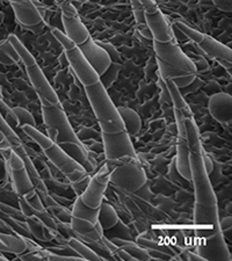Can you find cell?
<instances>
[{
    "label": "cell",
    "instance_id": "27",
    "mask_svg": "<svg viewBox=\"0 0 232 261\" xmlns=\"http://www.w3.org/2000/svg\"><path fill=\"white\" fill-rule=\"evenodd\" d=\"M67 246L72 248V250L75 252V254L79 255L83 260H92V261H102L104 258L100 256L96 252L91 248L88 245H86L85 243L80 241L77 237H72L69 238L67 241Z\"/></svg>",
    "mask_w": 232,
    "mask_h": 261
},
{
    "label": "cell",
    "instance_id": "29",
    "mask_svg": "<svg viewBox=\"0 0 232 261\" xmlns=\"http://www.w3.org/2000/svg\"><path fill=\"white\" fill-rule=\"evenodd\" d=\"M121 70H122V63L112 62L111 65H109V67L106 70V72L101 75V77H99V82L101 83V85L104 86L105 90L107 91L108 88L116 82Z\"/></svg>",
    "mask_w": 232,
    "mask_h": 261
},
{
    "label": "cell",
    "instance_id": "40",
    "mask_svg": "<svg viewBox=\"0 0 232 261\" xmlns=\"http://www.w3.org/2000/svg\"><path fill=\"white\" fill-rule=\"evenodd\" d=\"M171 27H172L173 37H174V40H175V41H176V40H178V41H186V40H187V37H186V36L184 35V34L179 31V28L176 27L174 23H173Z\"/></svg>",
    "mask_w": 232,
    "mask_h": 261
},
{
    "label": "cell",
    "instance_id": "10",
    "mask_svg": "<svg viewBox=\"0 0 232 261\" xmlns=\"http://www.w3.org/2000/svg\"><path fill=\"white\" fill-rule=\"evenodd\" d=\"M16 22L26 31L40 34L45 27L44 6L37 2H10Z\"/></svg>",
    "mask_w": 232,
    "mask_h": 261
},
{
    "label": "cell",
    "instance_id": "12",
    "mask_svg": "<svg viewBox=\"0 0 232 261\" xmlns=\"http://www.w3.org/2000/svg\"><path fill=\"white\" fill-rule=\"evenodd\" d=\"M142 5L144 7L146 24L152 35V41L158 43H167L175 41L173 37L172 27L166 16L162 13L157 4L152 0H143Z\"/></svg>",
    "mask_w": 232,
    "mask_h": 261
},
{
    "label": "cell",
    "instance_id": "11",
    "mask_svg": "<svg viewBox=\"0 0 232 261\" xmlns=\"http://www.w3.org/2000/svg\"><path fill=\"white\" fill-rule=\"evenodd\" d=\"M152 44L156 58L186 73L197 75L196 66L193 63V60L181 50L176 41L167 42V43H158L152 41Z\"/></svg>",
    "mask_w": 232,
    "mask_h": 261
},
{
    "label": "cell",
    "instance_id": "21",
    "mask_svg": "<svg viewBox=\"0 0 232 261\" xmlns=\"http://www.w3.org/2000/svg\"><path fill=\"white\" fill-rule=\"evenodd\" d=\"M28 250L27 243L21 236L0 232V253H12L20 255Z\"/></svg>",
    "mask_w": 232,
    "mask_h": 261
},
{
    "label": "cell",
    "instance_id": "22",
    "mask_svg": "<svg viewBox=\"0 0 232 261\" xmlns=\"http://www.w3.org/2000/svg\"><path fill=\"white\" fill-rule=\"evenodd\" d=\"M26 222H27L29 232H31L33 237L37 239V241L50 242L56 238L57 231L48 228V226H46L39 217H36L35 215L27 216Z\"/></svg>",
    "mask_w": 232,
    "mask_h": 261
},
{
    "label": "cell",
    "instance_id": "2",
    "mask_svg": "<svg viewBox=\"0 0 232 261\" xmlns=\"http://www.w3.org/2000/svg\"><path fill=\"white\" fill-rule=\"evenodd\" d=\"M41 111L46 129V136L79 165L85 168L88 174L95 170V162L91 158L87 147L71 127L63 108L41 106Z\"/></svg>",
    "mask_w": 232,
    "mask_h": 261
},
{
    "label": "cell",
    "instance_id": "32",
    "mask_svg": "<svg viewBox=\"0 0 232 261\" xmlns=\"http://www.w3.org/2000/svg\"><path fill=\"white\" fill-rule=\"evenodd\" d=\"M96 43H98L101 48H102L107 53V55L111 58V61L114 63H122V56L121 54L117 51V49L114 47L113 44L111 43H105V42H100V41H96Z\"/></svg>",
    "mask_w": 232,
    "mask_h": 261
},
{
    "label": "cell",
    "instance_id": "15",
    "mask_svg": "<svg viewBox=\"0 0 232 261\" xmlns=\"http://www.w3.org/2000/svg\"><path fill=\"white\" fill-rule=\"evenodd\" d=\"M109 176H111V168L108 164H105L91 176L85 191L82 195H79L84 204L91 209H98L100 207L104 202L105 192L109 185Z\"/></svg>",
    "mask_w": 232,
    "mask_h": 261
},
{
    "label": "cell",
    "instance_id": "1",
    "mask_svg": "<svg viewBox=\"0 0 232 261\" xmlns=\"http://www.w3.org/2000/svg\"><path fill=\"white\" fill-rule=\"evenodd\" d=\"M189 146V167H191V182L194 189V224L197 228L200 237L205 238L221 230L218 220L217 199L207 173L202 153L203 146L200 141V134L193 117L184 119Z\"/></svg>",
    "mask_w": 232,
    "mask_h": 261
},
{
    "label": "cell",
    "instance_id": "34",
    "mask_svg": "<svg viewBox=\"0 0 232 261\" xmlns=\"http://www.w3.org/2000/svg\"><path fill=\"white\" fill-rule=\"evenodd\" d=\"M114 258L119 260H124V261H136L132 254H129L128 252L121 247L117 248L115 253H114Z\"/></svg>",
    "mask_w": 232,
    "mask_h": 261
},
{
    "label": "cell",
    "instance_id": "18",
    "mask_svg": "<svg viewBox=\"0 0 232 261\" xmlns=\"http://www.w3.org/2000/svg\"><path fill=\"white\" fill-rule=\"evenodd\" d=\"M78 48L84 55V57L86 58L88 64L93 67V70L95 71L99 77H101V75L106 72V70L108 69L109 65H111L112 61L107 53L96 43L95 40H93L92 37H90L85 43L79 45Z\"/></svg>",
    "mask_w": 232,
    "mask_h": 261
},
{
    "label": "cell",
    "instance_id": "17",
    "mask_svg": "<svg viewBox=\"0 0 232 261\" xmlns=\"http://www.w3.org/2000/svg\"><path fill=\"white\" fill-rule=\"evenodd\" d=\"M196 253L204 261H229L231 255L221 230L204 238V244L197 247Z\"/></svg>",
    "mask_w": 232,
    "mask_h": 261
},
{
    "label": "cell",
    "instance_id": "41",
    "mask_svg": "<svg viewBox=\"0 0 232 261\" xmlns=\"http://www.w3.org/2000/svg\"><path fill=\"white\" fill-rule=\"evenodd\" d=\"M219 228H221V231L223 233H224L225 231L230 230V228H231V217L223 218V221L219 222Z\"/></svg>",
    "mask_w": 232,
    "mask_h": 261
},
{
    "label": "cell",
    "instance_id": "25",
    "mask_svg": "<svg viewBox=\"0 0 232 261\" xmlns=\"http://www.w3.org/2000/svg\"><path fill=\"white\" fill-rule=\"evenodd\" d=\"M111 241L115 244L117 247H121L128 252L129 254H132L135 260H153L152 256L150 255L149 252H147L144 247H142L138 243H135L133 241H129V239H123V238H112Z\"/></svg>",
    "mask_w": 232,
    "mask_h": 261
},
{
    "label": "cell",
    "instance_id": "37",
    "mask_svg": "<svg viewBox=\"0 0 232 261\" xmlns=\"http://www.w3.org/2000/svg\"><path fill=\"white\" fill-rule=\"evenodd\" d=\"M193 63L196 66L197 72H200V71H207L209 69V64L204 60V57L202 56H197V61H193Z\"/></svg>",
    "mask_w": 232,
    "mask_h": 261
},
{
    "label": "cell",
    "instance_id": "23",
    "mask_svg": "<svg viewBox=\"0 0 232 261\" xmlns=\"http://www.w3.org/2000/svg\"><path fill=\"white\" fill-rule=\"evenodd\" d=\"M117 111H119L121 119L123 121L126 134H128L130 137L136 136L142 129L141 117H139V115L134 111V109L129 107H119Z\"/></svg>",
    "mask_w": 232,
    "mask_h": 261
},
{
    "label": "cell",
    "instance_id": "33",
    "mask_svg": "<svg viewBox=\"0 0 232 261\" xmlns=\"http://www.w3.org/2000/svg\"><path fill=\"white\" fill-rule=\"evenodd\" d=\"M0 49L3 50L4 54H6L8 57L11 58V60H13L15 63H19L20 62V58H19V55L16 53V50L14 49L13 45L8 39H5L3 41H0Z\"/></svg>",
    "mask_w": 232,
    "mask_h": 261
},
{
    "label": "cell",
    "instance_id": "13",
    "mask_svg": "<svg viewBox=\"0 0 232 261\" xmlns=\"http://www.w3.org/2000/svg\"><path fill=\"white\" fill-rule=\"evenodd\" d=\"M102 146L107 163H113L126 158H137L136 151L126 132L119 134H102Z\"/></svg>",
    "mask_w": 232,
    "mask_h": 261
},
{
    "label": "cell",
    "instance_id": "14",
    "mask_svg": "<svg viewBox=\"0 0 232 261\" xmlns=\"http://www.w3.org/2000/svg\"><path fill=\"white\" fill-rule=\"evenodd\" d=\"M62 13V23L64 27V35L77 47L85 43L91 35L88 29L80 19L75 7L70 2L60 4Z\"/></svg>",
    "mask_w": 232,
    "mask_h": 261
},
{
    "label": "cell",
    "instance_id": "20",
    "mask_svg": "<svg viewBox=\"0 0 232 261\" xmlns=\"http://www.w3.org/2000/svg\"><path fill=\"white\" fill-rule=\"evenodd\" d=\"M157 65H158V71H159L160 77L163 79H168V81L174 83L175 86L178 87L179 90L192 85L196 79V74L186 73L184 71L175 69V67L166 64V63L158 60V58H157Z\"/></svg>",
    "mask_w": 232,
    "mask_h": 261
},
{
    "label": "cell",
    "instance_id": "26",
    "mask_svg": "<svg viewBox=\"0 0 232 261\" xmlns=\"http://www.w3.org/2000/svg\"><path fill=\"white\" fill-rule=\"evenodd\" d=\"M98 222L104 231H108L115 228V226L119 224L120 218L113 205L106 203V202H102L99 207Z\"/></svg>",
    "mask_w": 232,
    "mask_h": 261
},
{
    "label": "cell",
    "instance_id": "42",
    "mask_svg": "<svg viewBox=\"0 0 232 261\" xmlns=\"http://www.w3.org/2000/svg\"><path fill=\"white\" fill-rule=\"evenodd\" d=\"M188 253H189V256H188V260H203V259H202V258H201V256H200L199 254H197V253H195V254H194V253H193V252H188Z\"/></svg>",
    "mask_w": 232,
    "mask_h": 261
},
{
    "label": "cell",
    "instance_id": "6",
    "mask_svg": "<svg viewBox=\"0 0 232 261\" xmlns=\"http://www.w3.org/2000/svg\"><path fill=\"white\" fill-rule=\"evenodd\" d=\"M86 96L98 120L102 134H119L125 132L124 123L111 96L99 82L93 86L84 87Z\"/></svg>",
    "mask_w": 232,
    "mask_h": 261
},
{
    "label": "cell",
    "instance_id": "16",
    "mask_svg": "<svg viewBox=\"0 0 232 261\" xmlns=\"http://www.w3.org/2000/svg\"><path fill=\"white\" fill-rule=\"evenodd\" d=\"M174 117L176 122V155L174 158L175 168L181 178L187 180L191 182V167H189V146H188V138L187 133H186L185 127V114L179 109H174ZM187 117V116H186Z\"/></svg>",
    "mask_w": 232,
    "mask_h": 261
},
{
    "label": "cell",
    "instance_id": "30",
    "mask_svg": "<svg viewBox=\"0 0 232 261\" xmlns=\"http://www.w3.org/2000/svg\"><path fill=\"white\" fill-rule=\"evenodd\" d=\"M0 133H2L4 136L6 137V140L10 142V144L12 147H13V149L14 147H18V146L23 144V142L20 140V138L18 137V135H16L13 130H12L10 125L6 123V121L4 120V117L2 115H0Z\"/></svg>",
    "mask_w": 232,
    "mask_h": 261
},
{
    "label": "cell",
    "instance_id": "39",
    "mask_svg": "<svg viewBox=\"0 0 232 261\" xmlns=\"http://www.w3.org/2000/svg\"><path fill=\"white\" fill-rule=\"evenodd\" d=\"M0 64L6 65V66H12V65L16 64V63L13 60H11V58L8 57L6 54H4L3 50L0 49Z\"/></svg>",
    "mask_w": 232,
    "mask_h": 261
},
{
    "label": "cell",
    "instance_id": "38",
    "mask_svg": "<svg viewBox=\"0 0 232 261\" xmlns=\"http://www.w3.org/2000/svg\"><path fill=\"white\" fill-rule=\"evenodd\" d=\"M202 161H203V165H204V168L207 171V173L210 174L214 170V164L212 162V159H210V157L208 154H207L204 151L203 153H202Z\"/></svg>",
    "mask_w": 232,
    "mask_h": 261
},
{
    "label": "cell",
    "instance_id": "4",
    "mask_svg": "<svg viewBox=\"0 0 232 261\" xmlns=\"http://www.w3.org/2000/svg\"><path fill=\"white\" fill-rule=\"evenodd\" d=\"M22 130L26 136L41 147L42 152L48 159V162L54 167H56L71 185L80 182L90 176L85 168L79 165L74 159L65 153L56 143H54L46 135L42 134L39 129L31 127V125H24Z\"/></svg>",
    "mask_w": 232,
    "mask_h": 261
},
{
    "label": "cell",
    "instance_id": "3",
    "mask_svg": "<svg viewBox=\"0 0 232 261\" xmlns=\"http://www.w3.org/2000/svg\"><path fill=\"white\" fill-rule=\"evenodd\" d=\"M0 152H2V157L6 162L8 175L12 179V184H13L16 195L23 197L36 212L46 210L39 193L34 187L23 161L12 149L10 142L6 140V137L2 133H0Z\"/></svg>",
    "mask_w": 232,
    "mask_h": 261
},
{
    "label": "cell",
    "instance_id": "24",
    "mask_svg": "<svg viewBox=\"0 0 232 261\" xmlns=\"http://www.w3.org/2000/svg\"><path fill=\"white\" fill-rule=\"evenodd\" d=\"M137 243L142 247H144L147 252H149L150 255L153 258V260L173 259V252L170 247L159 245L158 243L151 241L150 238H146V237H143V236H141V237L137 238Z\"/></svg>",
    "mask_w": 232,
    "mask_h": 261
},
{
    "label": "cell",
    "instance_id": "5",
    "mask_svg": "<svg viewBox=\"0 0 232 261\" xmlns=\"http://www.w3.org/2000/svg\"><path fill=\"white\" fill-rule=\"evenodd\" d=\"M7 39L14 47L16 53H18L20 62L24 66V71H26L28 75L29 82H31L35 93L39 96L41 106L62 107L58 95L56 94L53 86L50 85V83L48 82L44 73L42 72L40 65L37 64V62L33 55L28 51V49L22 44V42L15 35H13V34L8 35Z\"/></svg>",
    "mask_w": 232,
    "mask_h": 261
},
{
    "label": "cell",
    "instance_id": "36",
    "mask_svg": "<svg viewBox=\"0 0 232 261\" xmlns=\"http://www.w3.org/2000/svg\"><path fill=\"white\" fill-rule=\"evenodd\" d=\"M8 171H7V165L5 159L0 157V184L5 182L6 179L8 178Z\"/></svg>",
    "mask_w": 232,
    "mask_h": 261
},
{
    "label": "cell",
    "instance_id": "19",
    "mask_svg": "<svg viewBox=\"0 0 232 261\" xmlns=\"http://www.w3.org/2000/svg\"><path fill=\"white\" fill-rule=\"evenodd\" d=\"M208 109L213 119L223 125H230L232 122V96L224 92H218L210 96Z\"/></svg>",
    "mask_w": 232,
    "mask_h": 261
},
{
    "label": "cell",
    "instance_id": "8",
    "mask_svg": "<svg viewBox=\"0 0 232 261\" xmlns=\"http://www.w3.org/2000/svg\"><path fill=\"white\" fill-rule=\"evenodd\" d=\"M53 35L63 47L71 70L73 71L74 75L78 78L80 84L84 85V87L93 86L95 84H98L99 75L93 70V67L88 64L86 58L84 57V55L80 51V49L77 45L72 43L64 35V33L58 31V29H53Z\"/></svg>",
    "mask_w": 232,
    "mask_h": 261
},
{
    "label": "cell",
    "instance_id": "28",
    "mask_svg": "<svg viewBox=\"0 0 232 261\" xmlns=\"http://www.w3.org/2000/svg\"><path fill=\"white\" fill-rule=\"evenodd\" d=\"M132 8L135 16V21H136L137 31L143 37H144V39L152 41V35H151L149 27H147L146 24L145 12H144V7L142 5V2H132Z\"/></svg>",
    "mask_w": 232,
    "mask_h": 261
},
{
    "label": "cell",
    "instance_id": "31",
    "mask_svg": "<svg viewBox=\"0 0 232 261\" xmlns=\"http://www.w3.org/2000/svg\"><path fill=\"white\" fill-rule=\"evenodd\" d=\"M13 112L16 115V117H18V121L21 128L24 127V125H31V127L37 128L35 119H34L33 114L28 111V109L22 108V107H14Z\"/></svg>",
    "mask_w": 232,
    "mask_h": 261
},
{
    "label": "cell",
    "instance_id": "9",
    "mask_svg": "<svg viewBox=\"0 0 232 261\" xmlns=\"http://www.w3.org/2000/svg\"><path fill=\"white\" fill-rule=\"evenodd\" d=\"M109 184L126 193H137L146 184L145 171L137 158L122 159L120 165L111 170Z\"/></svg>",
    "mask_w": 232,
    "mask_h": 261
},
{
    "label": "cell",
    "instance_id": "7",
    "mask_svg": "<svg viewBox=\"0 0 232 261\" xmlns=\"http://www.w3.org/2000/svg\"><path fill=\"white\" fill-rule=\"evenodd\" d=\"M174 24L187 37V40L191 41L195 45L200 53L203 54L209 60L217 62L230 74L232 67V51L227 45L221 43V42L213 39V37L207 35V34L187 26V24L181 22V21H176Z\"/></svg>",
    "mask_w": 232,
    "mask_h": 261
},
{
    "label": "cell",
    "instance_id": "43",
    "mask_svg": "<svg viewBox=\"0 0 232 261\" xmlns=\"http://www.w3.org/2000/svg\"><path fill=\"white\" fill-rule=\"evenodd\" d=\"M0 260H7L6 256H4L2 253H0Z\"/></svg>",
    "mask_w": 232,
    "mask_h": 261
},
{
    "label": "cell",
    "instance_id": "35",
    "mask_svg": "<svg viewBox=\"0 0 232 261\" xmlns=\"http://www.w3.org/2000/svg\"><path fill=\"white\" fill-rule=\"evenodd\" d=\"M214 5L216 6L219 11L227 12V13H230L232 11V2H230V0H225V2H219V0H216V2H214Z\"/></svg>",
    "mask_w": 232,
    "mask_h": 261
}]
</instances>
